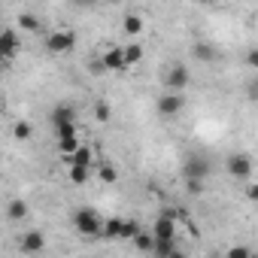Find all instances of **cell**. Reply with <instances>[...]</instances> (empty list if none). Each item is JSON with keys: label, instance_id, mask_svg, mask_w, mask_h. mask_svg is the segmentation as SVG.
Wrapping results in <instances>:
<instances>
[{"label": "cell", "instance_id": "cell-6", "mask_svg": "<svg viewBox=\"0 0 258 258\" xmlns=\"http://www.w3.org/2000/svg\"><path fill=\"white\" fill-rule=\"evenodd\" d=\"M225 167H228V173L234 179H249L252 176V155L249 152H234Z\"/></svg>", "mask_w": 258, "mask_h": 258}, {"label": "cell", "instance_id": "cell-11", "mask_svg": "<svg viewBox=\"0 0 258 258\" xmlns=\"http://www.w3.org/2000/svg\"><path fill=\"white\" fill-rule=\"evenodd\" d=\"M19 249L28 252V255L46 249V234H43V231H25V234L19 237Z\"/></svg>", "mask_w": 258, "mask_h": 258}, {"label": "cell", "instance_id": "cell-19", "mask_svg": "<svg viewBox=\"0 0 258 258\" xmlns=\"http://www.w3.org/2000/svg\"><path fill=\"white\" fill-rule=\"evenodd\" d=\"M121 222H124V219H118V216H112V219H106V222H103V228H100V237H109V240H118V237H121Z\"/></svg>", "mask_w": 258, "mask_h": 258}, {"label": "cell", "instance_id": "cell-1", "mask_svg": "<svg viewBox=\"0 0 258 258\" xmlns=\"http://www.w3.org/2000/svg\"><path fill=\"white\" fill-rule=\"evenodd\" d=\"M73 228H76V234H79V237L97 240V237H100V228H103V219H100L94 210L79 207V210L73 213Z\"/></svg>", "mask_w": 258, "mask_h": 258}, {"label": "cell", "instance_id": "cell-20", "mask_svg": "<svg viewBox=\"0 0 258 258\" xmlns=\"http://www.w3.org/2000/svg\"><path fill=\"white\" fill-rule=\"evenodd\" d=\"M19 28L28 31V34H37V31H40V19H37L34 13H22V16H19Z\"/></svg>", "mask_w": 258, "mask_h": 258}, {"label": "cell", "instance_id": "cell-16", "mask_svg": "<svg viewBox=\"0 0 258 258\" xmlns=\"http://www.w3.org/2000/svg\"><path fill=\"white\" fill-rule=\"evenodd\" d=\"M28 213H31V207H28L22 198H16V201H10V204H7V219H13V222H22Z\"/></svg>", "mask_w": 258, "mask_h": 258}, {"label": "cell", "instance_id": "cell-28", "mask_svg": "<svg viewBox=\"0 0 258 258\" xmlns=\"http://www.w3.org/2000/svg\"><path fill=\"white\" fill-rule=\"evenodd\" d=\"M185 182H188V191L191 195H201L204 191V179H185Z\"/></svg>", "mask_w": 258, "mask_h": 258}, {"label": "cell", "instance_id": "cell-13", "mask_svg": "<svg viewBox=\"0 0 258 258\" xmlns=\"http://www.w3.org/2000/svg\"><path fill=\"white\" fill-rule=\"evenodd\" d=\"M207 173H210V161H204V158H188L182 164V176L185 179H204Z\"/></svg>", "mask_w": 258, "mask_h": 258}, {"label": "cell", "instance_id": "cell-9", "mask_svg": "<svg viewBox=\"0 0 258 258\" xmlns=\"http://www.w3.org/2000/svg\"><path fill=\"white\" fill-rule=\"evenodd\" d=\"M100 64H103V70H112V73H124V70H127L124 55H121V46H109V49L103 52Z\"/></svg>", "mask_w": 258, "mask_h": 258}, {"label": "cell", "instance_id": "cell-15", "mask_svg": "<svg viewBox=\"0 0 258 258\" xmlns=\"http://www.w3.org/2000/svg\"><path fill=\"white\" fill-rule=\"evenodd\" d=\"M67 179L73 185H88L91 179V167H82V164H67Z\"/></svg>", "mask_w": 258, "mask_h": 258}, {"label": "cell", "instance_id": "cell-2", "mask_svg": "<svg viewBox=\"0 0 258 258\" xmlns=\"http://www.w3.org/2000/svg\"><path fill=\"white\" fill-rule=\"evenodd\" d=\"M43 46H46V52H52V55H67V52L76 49V34H73L70 28H64V31H52V34H46Z\"/></svg>", "mask_w": 258, "mask_h": 258}, {"label": "cell", "instance_id": "cell-18", "mask_svg": "<svg viewBox=\"0 0 258 258\" xmlns=\"http://www.w3.org/2000/svg\"><path fill=\"white\" fill-rule=\"evenodd\" d=\"M67 121H76V109H73V106H64V103L55 106V109H52V124L58 127V124H67Z\"/></svg>", "mask_w": 258, "mask_h": 258}, {"label": "cell", "instance_id": "cell-12", "mask_svg": "<svg viewBox=\"0 0 258 258\" xmlns=\"http://www.w3.org/2000/svg\"><path fill=\"white\" fill-rule=\"evenodd\" d=\"M143 28H146V22H143L140 13H127V16L121 19V31H124V37H131V40H137V37L143 34Z\"/></svg>", "mask_w": 258, "mask_h": 258}, {"label": "cell", "instance_id": "cell-26", "mask_svg": "<svg viewBox=\"0 0 258 258\" xmlns=\"http://www.w3.org/2000/svg\"><path fill=\"white\" fill-rule=\"evenodd\" d=\"M94 118L97 121H109V103L106 100H97L94 103Z\"/></svg>", "mask_w": 258, "mask_h": 258}, {"label": "cell", "instance_id": "cell-5", "mask_svg": "<svg viewBox=\"0 0 258 258\" xmlns=\"http://www.w3.org/2000/svg\"><path fill=\"white\" fill-rule=\"evenodd\" d=\"M58 152L61 155H70L82 140H79V131H76V121H67V124H58Z\"/></svg>", "mask_w": 258, "mask_h": 258}, {"label": "cell", "instance_id": "cell-14", "mask_svg": "<svg viewBox=\"0 0 258 258\" xmlns=\"http://www.w3.org/2000/svg\"><path fill=\"white\" fill-rule=\"evenodd\" d=\"M121 55H124V64H127V70H131V67H137L140 61H143V46H140V40H131V43H127V46H121Z\"/></svg>", "mask_w": 258, "mask_h": 258}, {"label": "cell", "instance_id": "cell-23", "mask_svg": "<svg viewBox=\"0 0 258 258\" xmlns=\"http://www.w3.org/2000/svg\"><path fill=\"white\" fill-rule=\"evenodd\" d=\"M31 134H34V127H31V121H16V127H13V137L16 140H31Z\"/></svg>", "mask_w": 258, "mask_h": 258}, {"label": "cell", "instance_id": "cell-31", "mask_svg": "<svg viewBox=\"0 0 258 258\" xmlns=\"http://www.w3.org/2000/svg\"><path fill=\"white\" fill-rule=\"evenodd\" d=\"M70 4H76V7H91V4H97V0H70Z\"/></svg>", "mask_w": 258, "mask_h": 258}, {"label": "cell", "instance_id": "cell-32", "mask_svg": "<svg viewBox=\"0 0 258 258\" xmlns=\"http://www.w3.org/2000/svg\"><path fill=\"white\" fill-rule=\"evenodd\" d=\"M195 4H210V0H195Z\"/></svg>", "mask_w": 258, "mask_h": 258}, {"label": "cell", "instance_id": "cell-29", "mask_svg": "<svg viewBox=\"0 0 258 258\" xmlns=\"http://www.w3.org/2000/svg\"><path fill=\"white\" fill-rule=\"evenodd\" d=\"M246 198H249V201H258V185H249V188H246Z\"/></svg>", "mask_w": 258, "mask_h": 258}, {"label": "cell", "instance_id": "cell-8", "mask_svg": "<svg viewBox=\"0 0 258 258\" xmlns=\"http://www.w3.org/2000/svg\"><path fill=\"white\" fill-rule=\"evenodd\" d=\"M152 237L155 240H173L176 237V219L167 216V213H161L155 219V225H152Z\"/></svg>", "mask_w": 258, "mask_h": 258}, {"label": "cell", "instance_id": "cell-24", "mask_svg": "<svg viewBox=\"0 0 258 258\" xmlns=\"http://www.w3.org/2000/svg\"><path fill=\"white\" fill-rule=\"evenodd\" d=\"M97 176H100V182H106V185H112V182L118 179V170H115L112 164H100V173H97Z\"/></svg>", "mask_w": 258, "mask_h": 258}, {"label": "cell", "instance_id": "cell-25", "mask_svg": "<svg viewBox=\"0 0 258 258\" xmlns=\"http://www.w3.org/2000/svg\"><path fill=\"white\" fill-rule=\"evenodd\" d=\"M137 231H140V225H137L134 219H124V222H121V237H118V240H131Z\"/></svg>", "mask_w": 258, "mask_h": 258}, {"label": "cell", "instance_id": "cell-33", "mask_svg": "<svg viewBox=\"0 0 258 258\" xmlns=\"http://www.w3.org/2000/svg\"><path fill=\"white\" fill-rule=\"evenodd\" d=\"M0 115H4V100H0Z\"/></svg>", "mask_w": 258, "mask_h": 258}, {"label": "cell", "instance_id": "cell-10", "mask_svg": "<svg viewBox=\"0 0 258 258\" xmlns=\"http://www.w3.org/2000/svg\"><path fill=\"white\" fill-rule=\"evenodd\" d=\"M61 161L64 164H82V167H94V149L91 146H85V143H79L70 155H61Z\"/></svg>", "mask_w": 258, "mask_h": 258}, {"label": "cell", "instance_id": "cell-22", "mask_svg": "<svg viewBox=\"0 0 258 258\" xmlns=\"http://www.w3.org/2000/svg\"><path fill=\"white\" fill-rule=\"evenodd\" d=\"M131 240H134V246H137L140 252H152V243H155V237H152V231H149V234H143V231H137V234H134Z\"/></svg>", "mask_w": 258, "mask_h": 258}, {"label": "cell", "instance_id": "cell-3", "mask_svg": "<svg viewBox=\"0 0 258 258\" xmlns=\"http://www.w3.org/2000/svg\"><path fill=\"white\" fill-rule=\"evenodd\" d=\"M188 82H191V70H188L182 61H173V64L167 67V73H164V88L182 91V88H188Z\"/></svg>", "mask_w": 258, "mask_h": 258}, {"label": "cell", "instance_id": "cell-30", "mask_svg": "<svg viewBox=\"0 0 258 258\" xmlns=\"http://www.w3.org/2000/svg\"><path fill=\"white\" fill-rule=\"evenodd\" d=\"M246 61H249V67H255V64H258V52H255V49H252V52H249V55H246Z\"/></svg>", "mask_w": 258, "mask_h": 258}, {"label": "cell", "instance_id": "cell-4", "mask_svg": "<svg viewBox=\"0 0 258 258\" xmlns=\"http://www.w3.org/2000/svg\"><path fill=\"white\" fill-rule=\"evenodd\" d=\"M155 109H158L161 118H176V115L185 109V97H182V91H167V94H161L158 103H155Z\"/></svg>", "mask_w": 258, "mask_h": 258}, {"label": "cell", "instance_id": "cell-17", "mask_svg": "<svg viewBox=\"0 0 258 258\" xmlns=\"http://www.w3.org/2000/svg\"><path fill=\"white\" fill-rule=\"evenodd\" d=\"M191 55H195L198 61H204V64H210V61H216V58H219V52H216V46H210V43H195V49H191Z\"/></svg>", "mask_w": 258, "mask_h": 258}, {"label": "cell", "instance_id": "cell-21", "mask_svg": "<svg viewBox=\"0 0 258 258\" xmlns=\"http://www.w3.org/2000/svg\"><path fill=\"white\" fill-rule=\"evenodd\" d=\"M152 252L161 255V258H170V255H176V243L173 240H155L152 243Z\"/></svg>", "mask_w": 258, "mask_h": 258}, {"label": "cell", "instance_id": "cell-7", "mask_svg": "<svg viewBox=\"0 0 258 258\" xmlns=\"http://www.w3.org/2000/svg\"><path fill=\"white\" fill-rule=\"evenodd\" d=\"M19 52H22V40H19V34H16L13 28H4V31H0V55H4V61L19 58Z\"/></svg>", "mask_w": 258, "mask_h": 258}, {"label": "cell", "instance_id": "cell-27", "mask_svg": "<svg viewBox=\"0 0 258 258\" xmlns=\"http://www.w3.org/2000/svg\"><path fill=\"white\" fill-rule=\"evenodd\" d=\"M228 255H231V258H249L252 249H249V246H234V249H228Z\"/></svg>", "mask_w": 258, "mask_h": 258}]
</instances>
